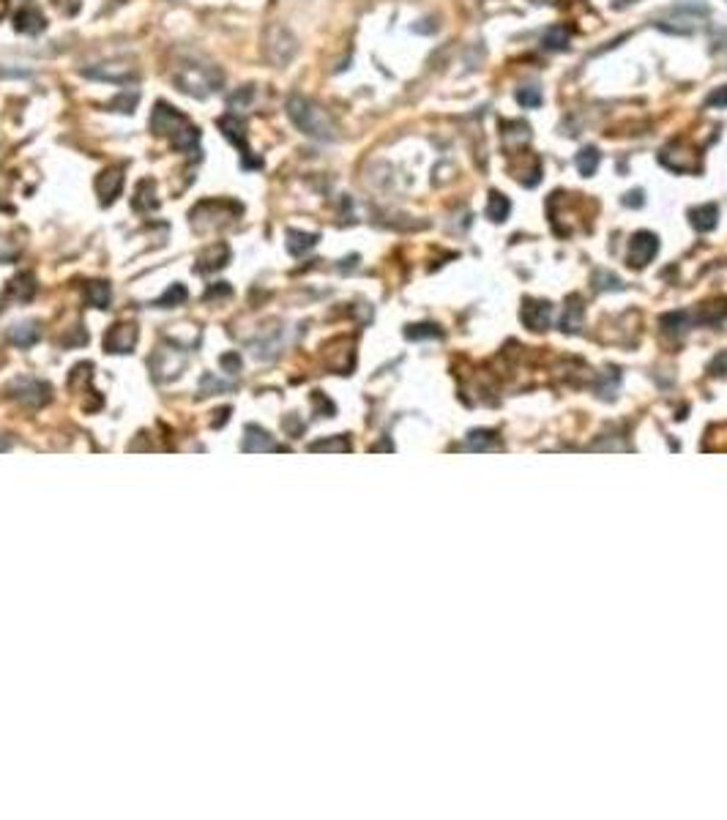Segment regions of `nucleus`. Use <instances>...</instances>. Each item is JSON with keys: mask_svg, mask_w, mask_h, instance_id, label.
Segmentation results:
<instances>
[{"mask_svg": "<svg viewBox=\"0 0 727 820\" xmlns=\"http://www.w3.org/2000/svg\"><path fill=\"white\" fill-rule=\"evenodd\" d=\"M216 126H219V131L227 137L230 143L241 151V164H244L247 170H260V167H263V159H254V156H252L249 145H247V121L238 118V112H227V115H222V118L216 121Z\"/></svg>", "mask_w": 727, "mask_h": 820, "instance_id": "obj_5", "label": "nucleus"}, {"mask_svg": "<svg viewBox=\"0 0 727 820\" xmlns=\"http://www.w3.org/2000/svg\"><path fill=\"white\" fill-rule=\"evenodd\" d=\"M230 263V246L225 241H216V244L206 246L200 254H197V266L194 271L197 274H211V271H219Z\"/></svg>", "mask_w": 727, "mask_h": 820, "instance_id": "obj_11", "label": "nucleus"}, {"mask_svg": "<svg viewBox=\"0 0 727 820\" xmlns=\"http://www.w3.org/2000/svg\"><path fill=\"white\" fill-rule=\"evenodd\" d=\"M285 110H288V118L292 121V126L298 131H304L307 137L320 140V143H333L336 140V123L317 102H312V99L301 96V93H292L288 104H285Z\"/></svg>", "mask_w": 727, "mask_h": 820, "instance_id": "obj_1", "label": "nucleus"}, {"mask_svg": "<svg viewBox=\"0 0 727 820\" xmlns=\"http://www.w3.org/2000/svg\"><path fill=\"white\" fill-rule=\"evenodd\" d=\"M170 143H172L175 151H191L194 145L200 143V129L191 126V123H187V126H181V129L170 137Z\"/></svg>", "mask_w": 727, "mask_h": 820, "instance_id": "obj_22", "label": "nucleus"}, {"mask_svg": "<svg viewBox=\"0 0 727 820\" xmlns=\"http://www.w3.org/2000/svg\"><path fill=\"white\" fill-rule=\"evenodd\" d=\"M706 20L708 8H703V6H675V8L662 11L654 25L665 33H673V36H695L697 30L706 28Z\"/></svg>", "mask_w": 727, "mask_h": 820, "instance_id": "obj_3", "label": "nucleus"}, {"mask_svg": "<svg viewBox=\"0 0 727 820\" xmlns=\"http://www.w3.org/2000/svg\"><path fill=\"white\" fill-rule=\"evenodd\" d=\"M134 342H137V328L126 326V323L112 326L110 334L104 336V348L112 350V353H126V350L134 348Z\"/></svg>", "mask_w": 727, "mask_h": 820, "instance_id": "obj_12", "label": "nucleus"}, {"mask_svg": "<svg viewBox=\"0 0 727 820\" xmlns=\"http://www.w3.org/2000/svg\"><path fill=\"white\" fill-rule=\"evenodd\" d=\"M550 317H552V307L547 301H531L525 307V312H522V320L531 328H536V331H544L550 326Z\"/></svg>", "mask_w": 727, "mask_h": 820, "instance_id": "obj_18", "label": "nucleus"}, {"mask_svg": "<svg viewBox=\"0 0 727 820\" xmlns=\"http://www.w3.org/2000/svg\"><path fill=\"white\" fill-rule=\"evenodd\" d=\"M716 219H719V208L714 203L689 208V225L695 227L697 233H711L716 227Z\"/></svg>", "mask_w": 727, "mask_h": 820, "instance_id": "obj_14", "label": "nucleus"}, {"mask_svg": "<svg viewBox=\"0 0 727 820\" xmlns=\"http://www.w3.org/2000/svg\"><path fill=\"white\" fill-rule=\"evenodd\" d=\"M659 164H665L667 170H673V172H700V167H703L697 148H692L684 140L667 143L659 151Z\"/></svg>", "mask_w": 727, "mask_h": 820, "instance_id": "obj_6", "label": "nucleus"}, {"mask_svg": "<svg viewBox=\"0 0 727 820\" xmlns=\"http://www.w3.org/2000/svg\"><path fill=\"white\" fill-rule=\"evenodd\" d=\"M6 8H8V0H0V17L6 14Z\"/></svg>", "mask_w": 727, "mask_h": 820, "instance_id": "obj_35", "label": "nucleus"}, {"mask_svg": "<svg viewBox=\"0 0 727 820\" xmlns=\"http://www.w3.org/2000/svg\"><path fill=\"white\" fill-rule=\"evenodd\" d=\"M405 336L410 339H421V336H440V331L435 326H410L405 331Z\"/></svg>", "mask_w": 727, "mask_h": 820, "instance_id": "obj_31", "label": "nucleus"}, {"mask_svg": "<svg viewBox=\"0 0 727 820\" xmlns=\"http://www.w3.org/2000/svg\"><path fill=\"white\" fill-rule=\"evenodd\" d=\"M85 298H88L90 307L104 309L110 304V285L107 282H88L85 285Z\"/></svg>", "mask_w": 727, "mask_h": 820, "instance_id": "obj_24", "label": "nucleus"}, {"mask_svg": "<svg viewBox=\"0 0 727 820\" xmlns=\"http://www.w3.org/2000/svg\"><path fill=\"white\" fill-rule=\"evenodd\" d=\"M36 279H33V274H20L17 279H11V285H8V290H11V295L14 298H20V301H28V298H33V293H36V285H33Z\"/></svg>", "mask_w": 727, "mask_h": 820, "instance_id": "obj_25", "label": "nucleus"}, {"mask_svg": "<svg viewBox=\"0 0 727 820\" xmlns=\"http://www.w3.org/2000/svg\"><path fill=\"white\" fill-rule=\"evenodd\" d=\"M44 28H47V20H44L42 11L33 8V6H25V8H20V11L14 14V30H17V33L36 36V33H42Z\"/></svg>", "mask_w": 727, "mask_h": 820, "instance_id": "obj_13", "label": "nucleus"}, {"mask_svg": "<svg viewBox=\"0 0 727 820\" xmlns=\"http://www.w3.org/2000/svg\"><path fill=\"white\" fill-rule=\"evenodd\" d=\"M706 107H711V110L727 107V85H716V88L708 93V96H706Z\"/></svg>", "mask_w": 727, "mask_h": 820, "instance_id": "obj_30", "label": "nucleus"}, {"mask_svg": "<svg viewBox=\"0 0 727 820\" xmlns=\"http://www.w3.org/2000/svg\"><path fill=\"white\" fill-rule=\"evenodd\" d=\"M317 246V235L314 233H301V230H288V252L292 257H304L309 249Z\"/></svg>", "mask_w": 727, "mask_h": 820, "instance_id": "obj_19", "label": "nucleus"}, {"mask_svg": "<svg viewBox=\"0 0 727 820\" xmlns=\"http://www.w3.org/2000/svg\"><path fill=\"white\" fill-rule=\"evenodd\" d=\"M137 104H140V93H137V90H124V93H118L115 99L107 102V110H110V112H124V115H131V112L137 110Z\"/></svg>", "mask_w": 727, "mask_h": 820, "instance_id": "obj_23", "label": "nucleus"}, {"mask_svg": "<svg viewBox=\"0 0 727 820\" xmlns=\"http://www.w3.org/2000/svg\"><path fill=\"white\" fill-rule=\"evenodd\" d=\"M172 82L181 93H187L191 99H208L211 93H216L225 82L222 69L216 66H206V63H181L172 71Z\"/></svg>", "mask_w": 727, "mask_h": 820, "instance_id": "obj_2", "label": "nucleus"}, {"mask_svg": "<svg viewBox=\"0 0 727 820\" xmlns=\"http://www.w3.org/2000/svg\"><path fill=\"white\" fill-rule=\"evenodd\" d=\"M11 339H14L17 345H33V342L39 339V328L33 326V323H22V326H14V334H11Z\"/></svg>", "mask_w": 727, "mask_h": 820, "instance_id": "obj_28", "label": "nucleus"}, {"mask_svg": "<svg viewBox=\"0 0 727 820\" xmlns=\"http://www.w3.org/2000/svg\"><path fill=\"white\" fill-rule=\"evenodd\" d=\"M645 203V194L640 192V189H634V192H629L626 197H623V205H629V208H637V205Z\"/></svg>", "mask_w": 727, "mask_h": 820, "instance_id": "obj_34", "label": "nucleus"}, {"mask_svg": "<svg viewBox=\"0 0 727 820\" xmlns=\"http://www.w3.org/2000/svg\"><path fill=\"white\" fill-rule=\"evenodd\" d=\"M656 252H659V238H656L654 233H648V230H643V233H634V235H632V241H629L626 263H629L632 268H643V266H648L654 257H656Z\"/></svg>", "mask_w": 727, "mask_h": 820, "instance_id": "obj_9", "label": "nucleus"}, {"mask_svg": "<svg viewBox=\"0 0 727 820\" xmlns=\"http://www.w3.org/2000/svg\"><path fill=\"white\" fill-rule=\"evenodd\" d=\"M295 52H298V41L290 33V28H285L279 22L266 28V33H263V55H266V61L271 66H279V69L288 66L295 58Z\"/></svg>", "mask_w": 727, "mask_h": 820, "instance_id": "obj_4", "label": "nucleus"}, {"mask_svg": "<svg viewBox=\"0 0 727 820\" xmlns=\"http://www.w3.org/2000/svg\"><path fill=\"white\" fill-rule=\"evenodd\" d=\"M503 143H506L509 151H514V148H525V145L531 143V126H528L525 121L503 123Z\"/></svg>", "mask_w": 727, "mask_h": 820, "instance_id": "obj_17", "label": "nucleus"}, {"mask_svg": "<svg viewBox=\"0 0 727 820\" xmlns=\"http://www.w3.org/2000/svg\"><path fill=\"white\" fill-rule=\"evenodd\" d=\"M189 118L181 112V110H175V107H170L167 102H156V107H153V112H150V131L156 134V137H172L181 126H187Z\"/></svg>", "mask_w": 727, "mask_h": 820, "instance_id": "obj_8", "label": "nucleus"}, {"mask_svg": "<svg viewBox=\"0 0 727 820\" xmlns=\"http://www.w3.org/2000/svg\"><path fill=\"white\" fill-rule=\"evenodd\" d=\"M187 287L184 285H172L167 287V293L156 301V307H175V304H184L187 301Z\"/></svg>", "mask_w": 727, "mask_h": 820, "instance_id": "obj_27", "label": "nucleus"}, {"mask_svg": "<svg viewBox=\"0 0 727 820\" xmlns=\"http://www.w3.org/2000/svg\"><path fill=\"white\" fill-rule=\"evenodd\" d=\"M569 44H572V28L569 25H552L541 36V47L547 52H563V49H569Z\"/></svg>", "mask_w": 727, "mask_h": 820, "instance_id": "obj_16", "label": "nucleus"}, {"mask_svg": "<svg viewBox=\"0 0 727 820\" xmlns=\"http://www.w3.org/2000/svg\"><path fill=\"white\" fill-rule=\"evenodd\" d=\"M124 189V167H107L96 175V194L102 205H112Z\"/></svg>", "mask_w": 727, "mask_h": 820, "instance_id": "obj_10", "label": "nucleus"}, {"mask_svg": "<svg viewBox=\"0 0 727 820\" xmlns=\"http://www.w3.org/2000/svg\"><path fill=\"white\" fill-rule=\"evenodd\" d=\"M514 99H517L519 107H525V110H533V107H539V104H541V88H539V85H522V88H517Z\"/></svg>", "mask_w": 727, "mask_h": 820, "instance_id": "obj_26", "label": "nucleus"}, {"mask_svg": "<svg viewBox=\"0 0 727 820\" xmlns=\"http://www.w3.org/2000/svg\"><path fill=\"white\" fill-rule=\"evenodd\" d=\"M593 282H604V285H599V290H618V287H621V279L613 276V274H607V271H599V274L593 276Z\"/></svg>", "mask_w": 727, "mask_h": 820, "instance_id": "obj_32", "label": "nucleus"}, {"mask_svg": "<svg viewBox=\"0 0 727 820\" xmlns=\"http://www.w3.org/2000/svg\"><path fill=\"white\" fill-rule=\"evenodd\" d=\"M249 99H252V85H247L241 93H232V96L227 99V104H230V110H235V107H244Z\"/></svg>", "mask_w": 727, "mask_h": 820, "instance_id": "obj_33", "label": "nucleus"}, {"mask_svg": "<svg viewBox=\"0 0 727 820\" xmlns=\"http://www.w3.org/2000/svg\"><path fill=\"white\" fill-rule=\"evenodd\" d=\"M580 317H582V307H580V301H572V304H569V309H566V317H563V331H574V326H577V323H580Z\"/></svg>", "mask_w": 727, "mask_h": 820, "instance_id": "obj_29", "label": "nucleus"}, {"mask_svg": "<svg viewBox=\"0 0 727 820\" xmlns=\"http://www.w3.org/2000/svg\"><path fill=\"white\" fill-rule=\"evenodd\" d=\"M509 211H512L509 197H503L500 192H490V197H487V219H492L495 225H500L509 216Z\"/></svg>", "mask_w": 727, "mask_h": 820, "instance_id": "obj_21", "label": "nucleus"}, {"mask_svg": "<svg viewBox=\"0 0 727 820\" xmlns=\"http://www.w3.org/2000/svg\"><path fill=\"white\" fill-rule=\"evenodd\" d=\"M599 162H602V153H599L593 145H585L580 153L574 156V164H577V170H580L582 178H591V175L599 170Z\"/></svg>", "mask_w": 727, "mask_h": 820, "instance_id": "obj_20", "label": "nucleus"}, {"mask_svg": "<svg viewBox=\"0 0 727 820\" xmlns=\"http://www.w3.org/2000/svg\"><path fill=\"white\" fill-rule=\"evenodd\" d=\"M131 205L134 211L140 213H148V211H156L159 208V200H156V184L150 178H143L137 189H134V197H131Z\"/></svg>", "mask_w": 727, "mask_h": 820, "instance_id": "obj_15", "label": "nucleus"}, {"mask_svg": "<svg viewBox=\"0 0 727 820\" xmlns=\"http://www.w3.org/2000/svg\"><path fill=\"white\" fill-rule=\"evenodd\" d=\"M83 77L99 82H112V85H126V82L137 80V69L129 61H104L83 69Z\"/></svg>", "mask_w": 727, "mask_h": 820, "instance_id": "obj_7", "label": "nucleus"}]
</instances>
